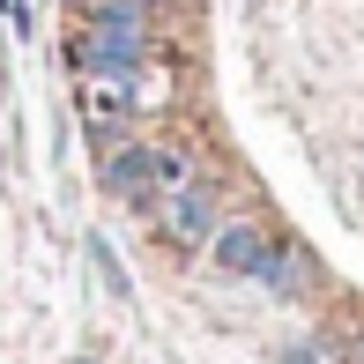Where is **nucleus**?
Instances as JSON below:
<instances>
[{
    "mask_svg": "<svg viewBox=\"0 0 364 364\" xmlns=\"http://www.w3.org/2000/svg\"><path fill=\"white\" fill-rule=\"evenodd\" d=\"M178 178H186V164L164 156V149H112L105 156V186L119 193V201H134V208H149L164 186H178Z\"/></svg>",
    "mask_w": 364,
    "mask_h": 364,
    "instance_id": "nucleus-3",
    "label": "nucleus"
},
{
    "mask_svg": "<svg viewBox=\"0 0 364 364\" xmlns=\"http://www.w3.org/2000/svg\"><path fill=\"white\" fill-rule=\"evenodd\" d=\"M208 253H216L230 275H260V283L290 290V253L260 223H216V230H208Z\"/></svg>",
    "mask_w": 364,
    "mask_h": 364,
    "instance_id": "nucleus-2",
    "label": "nucleus"
},
{
    "mask_svg": "<svg viewBox=\"0 0 364 364\" xmlns=\"http://www.w3.org/2000/svg\"><path fill=\"white\" fill-rule=\"evenodd\" d=\"M149 208H156V223H164V238H171V245H208V230H216V208H208V193L193 186V178L164 186Z\"/></svg>",
    "mask_w": 364,
    "mask_h": 364,
    "instance_id": "nucleus-4",
    "label": "nucleus"
},
{
    "mask_svg": "<svg viewBox=\"0 0 364 364\" xmlns=\"http://www.w3.org/2000/svg\"><path fill=\"white\" fill-rule=\"evenodd\" d=\"M149 53V0H90V15L68 30V60L82 75H134Z\"/></svg>",
    "mask_w": 364,
    "mask_h": 364,
    "instance_id": "nucleus-1",
    "label": "nucleus"
},
{
    "mask_svg": "<svg viewBox=\"0 0 364 364\" xmlns=\"http://www.w3.org/2000/svg\"><path fill=\"white\" fill-rule=\"evenodd\" d=\"M82 112H90L97 127H112V119H127V112H134V97L119 90V75H90V97H82Z\"/></svg>",
    "mask_w": 364,
    "mask_h": 364,
    "instance_id": "nucleus-5",
    "label": "nucleus"
}]
</instances>
